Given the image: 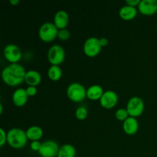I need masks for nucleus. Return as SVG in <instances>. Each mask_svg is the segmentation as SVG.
Returning a JSON list of instances; mask_svg holds the SVG:
<instances>
[{"label":"nucleus","instance_id":"29","mask_svg":"<svg viewBox=\"0 0 157 157\" xmlns=\"http://www.w3.org/2000/svg\"><path fill=\"white\" fill-rule=\"evenodd\" d=\"M9 2H10L12 5H13V6H15V5L19 3V0H10Z\"/></svg>","mask_w":157,"mask_h":157},{"label":"nucleus","instance_id":"28","mask_svg":"<svg viewBox=\"0 0 157 157\" xmlns=\"http://www.w3.org/2000/svg\"><path fill=\"white\" fill-rule=\"evenodd\" d=\"M100 43H101V45L102 47H105L108 44V40L106 38H100Z\"/></svg>","mask_w":157,"mask_h":157},{"label":"nucleus","instance_id":"1","mask_svg":"<svg viewBox=\"0 0 157 157\" xmlns=\"http://www.w3.org/2000/svg\"><path fill=\"white\" fill-rule=\"evenodd\" d=\"M26 71L18 63L10 64L5 67L2 71V78L7 85L15 87L25 81Z\"/></svg>","mask_w":157,"mask_h":157},{"label":"nucleus","instance_id":"14","mask_svg":"<svg viewBox=\"0 0 157 157\" xmlns=\"http://www.w3.org/2000/svg\"><path fill=\"white\" fill-rule=\"evenodd\" d=\"M139 129V123L136 118L133 117H129L123 123V130L127 134L134 135L136 133Z\"/></svg>","mask_w":157,"mask_h":157},{"label":"nucleus","instance_id":"3","mask_svg":"<svg viewBox=\"0 0 157 157\" xmlns=\"http://www.w3.org/2000/svg\"><path fill=\"white\" fill-rule=\"evenodd\" d=\"M67 96L73 102H81L87 97V90L80 83H72L67 88Z\"/></svg>","mask_w":157,"mask_h":157},{"label":"nucleus","instance_id":"18","mask_svg":"<svg viewBox=\"0 0 157 157\" xmlns=\"http://www.w3.org/2000/svg\"><path fill=\"white\" fill-rule=\"evenodd\" d=\"M28 139L32 141H39L43 136V130L38 126H32L26 130Z\"/></svg>","mask_w":157,"mask_h":157},{"label":"nucleus","instance_id":"30","mask_svg":"<svg viewBox=\"0 0 157 157\" xmlns=\"http://www.w3.org/2000/svg\"><path fill=\"white\" fill-rule=\"evenodd\" d=\"M2 112H3V107H2V104H0V114H2Z\"/></svg>","mask_w":157,"mask_h":157},{"label":"nucleus","instance_id":"20","mask_svg":"<svg viewBox=\"0 0 157 157\" xmlns=\"http://www.w3.org/2000/svg\"><path fill=\"white\" fill-rule=\"evenodd\" d=\"M48 76L52 81H59L62 77V70L58 65H52L48 70Z\"/></svg>","mask_w":157,"mask_h":157},{"label":"nucleus","instance_id":"5","mask_svg":"<svg viewBox=\"0 0 157 157\" xmlns=\"http://www.w3.org/2000/svg\"><path fill=\"white\" fill-rule=\"evenodd\" d=\"M65 59V51L64 48L59 44H54L48 52V60L52 65H58L62 64Z\"/></svg>","mask_w":157,"mask_h":157},{"label":"nucleus","instance_id":"15","mask_svg":"<svg viewBox=\"0 0 157 157\" xmlns=\"http://www.w3.org/2000/svg\"><path fill=\"white\" fill-rule=\"evenodd\" d=\"M136 15H137L136 8L127 6V5L121 7L119 11L120 17L123 20H126V21H130V20L133 19L136 16Z\"/></svg>","mask_w":157,"mask_h":157},{"label":"nucleus","instance_id":"4","mask_svg":"<svg viewBox=\"0 0 157 157\" xmlns=\"http://www.w3.org/2000/svg\"><path fill=\"white\" fill-rule=\"evenodd\" d=\"M59 29L54 22H44L41 25L38 30V36L41 41L44 42H51L58 37Z\"/></svg>","mask_w":157,"mask_h":157},{"label":"nucleus","instance_id":"19","mask_svg":"<svg viewBox=\"0 0 157 157\" xmlns=\"http://www.w3.org/2000/svg\"><path fill=\"white\" fill-rule=\"evenodd\" d=\"M76 149L71 144H64L61 146L58 151L57 157H75Z\"/></svg>","mask_w":157,"mask_h":157},{"label":"nucleus","instance_id":"25","mask_svg":"<svg viewBox=\"0 0 157 157\" xmlns=\"http://www.w3.org/2000/svg\"><path fill=\"white\" fill-rule=\"evenodd\" d=\"M41 144L42 143L39 142V141H32L30 144V148L31 150H33V151H39L40 149H41Z\"/></svg>","mask_w":157,"mask_h":157},{"label":"nucleus","instance_id":"9","mask_svg":"<svg viewBox=\"0 0 157 157\" xmlns=\"http://www.w3.org/2000/svg\"><path fill=\"white\" fill-rule=\"evenodd\" d=\"M3 54H4L5 58L11 64L18 63L22 56V53H21L20 48L15 44H7L5 47Z\"/></svg>","mask_w":157,"mask_h":157},{"label":"nucleus","instance_id":"8","mask_svg":"<svg viewBox=\"0 0 157 157\" xmlns=\"http://www.w3.org/2000/svg\"><path fill=\"white\" fill-rule=\"evenodd\" d=\"M60 147L58 143L52 140H45L41 144V147L38 153L41 157H56L58 156Z\"/></svg>","mask_w":157,"mask_h":157},{"label":"nucleus","instance_id":"2","mask_svg":"<svg viewBox=\"0 0 157 157\" xmlns=\"http://www.w3.org/2000/svg\"><path fill=\"white\" fill-rule=\"evenodd\" d=\"M26 131L21 128H12L7 132V143L14 149H21L28 143Z\"/></svg>","mask_w":157,"mask_h":157},{"label":"nucleus","instance_id":"10","mask_svg":"<svg viewBox=\"0 0 157 157\" xmlns=\"http://www.w3.org/2000/svg\"><path fill=\"white\" fill-rule=\"evenodd\" d=\"M118 102V95L113 90H106L100 99V104L104 108L111 109L117 105Z\"/></svg>","mask_w":157,"mask_h":157},{"label":"nucleus","instance_id":"23","mask_svg":"<svg viewBox=\"0 0 157 157\" xmlns=\"http://www.w3.org/2000/svg\"><path fill=\"white\" fill-rule=\"evenodd\" d=\"M71 37V33L67 29H59L58 33V38L61 41H66V40L69 39Z\"/></svg>","mask_w":157,"mask_h":157},{"label":"nucleus","instance_id":"7","mask_svg":"<svg viewBox=\"0 0 157 157\" xmlns=\"http://www.w3.org/2000/svg\"><path fill=\"white\" fill-rule=\"evenodd\" d=\"M102 46L100 43V38L97 37H90L84 41L83 50L87 57L94 58L99 55Z\"/></svg>","mask_w":157,"mask_h":157},{"label":"nucleus","instance_id":"16","mask_svg":"<svg viewBox=\"0 0 157 157\" xmlns=\"http://www.w3.org/2000/svg\"><path fill=\"white\" fill-rule=\"evenodd\" d=\"M104 93L103 87L101 85L93 84L87 89V98L91 101H100Z\"/></svg>","mask_w":157,"mask_h":157},{"label":"nucleus","instance_id":"12","mask_svg":"<svg viewBox=\"0 0 157 157\" xmlns=\"http://www.w3.org/2000/svg\"><path fill=\"white\" fill-rule=\"evenodd\" d=\"M28 98H29V95L26 91V89L19 87L14 91L12 99L13 104L16 107H20L25 105L28 101Z\"/></svg>","mask_w":157,"mask_h":157},{"label":"nucleus","instance_id":"11","mask_svg":"<svg viewBox=\"0 0 157 157\" xmlns=\"http://www.w3.org/2000/svg\"><path fill=\"white\" fill-rule=\"evenodd\" d=\"M138 10L144 15H152L157 12V0H141Z\"/></svg>","mask_w":157,"mask_h":157},{"label":"nucleus","instance_id":"24","mask_svg":"<svg viewBox=\"0 0 157 157\" xmlns=\"http://www.w3.org/2000/svg\"><path fill=\"white\" fill-rule=\"evenodd\" d=\"M7 142V133L3 128H0V147H2Z\"/></svg>","mask_w":157,"mask_h":157},{"label":"nucleus","instance_id":"31","mask_svg":"<svg viewBox=\"0 0 157 157\" xmlns=\"http://www.w3.org/2000/svg\"><path fill=\"white\" fill-rule=\"evenodd\" d=\"M156 29H157V23H156Z\"/></svg>","mask_w":157,"mask_h":157},{"label":"nucleus","instance_id":"17","mask_svg":"<svg viewBox=\"0 0 157 157\" xmlns=\"http://www.w3.org/2000/svg\"><path fill=\"white\" fill-rule=\"evenodd\" d=\"M25 81L29 86L36 87L41 83V75L38 71L35 70H30L26 72Z\"/></svg>","mask_w":157,"mask_h":157},{"label":"nucleus","instance_id":"26","mask_svg":"<svg viewBox=\"0 0 157 157\" xmlns=\"http://www.w3.org/2000/svg\"><path fill=\"white\" fill-rule=\"evenodd\" d=\"M26 91H27V94L28 95H29V96L32 97V96H35V95L36 94L38 90H37L36 87H34V86H29V87L26 88Z\"/></svg>","mask_w":157,"mask_h":157},{"label":"nucleus","instance_id":"27","mask_svg":"<svg viewBox=\"0 0 157 157\" xmlns=\"http://www.w3.org/2000/svg\"><path fill=\"white\" fill-rule=\"evenodd\" d=\"M141 0H127L126 1V3H127V6H133V7L136 8V6H137L140 5V3Z\"/></svg>","mask_w":157,"mask_h":157},{"label":"nucleus","instance_id":"21","mask_svg":"<svg viewBox=\"0 0 157 157\" xmlns=\"http://www.w3.org/2000/svg\"><path fill=\"white\" fill-rule=\"evenodd\" d=\"M87 113H87V108L83 106H80L75 111V116H76L77 119L80 120V121H84L87 118Z\"/></svg>","mask_w":157,"mask_h":157},{"label":"nucleus","instance_id":"22","mask_svg":"<svg viewBox=\"0 0 157 157\" xmlns=\"http://www.w3.org/2000/svg\"><path fill=\"white\" fill-rule=\"evenodd\" d=\"M115 117L117 119L120 121H124L129 117V113L127 112V109L125 108H120L115 113Z\"/></svg>","mask_w":157,"mask_h":157},{"label":"nucleus","instance_id":"6","mask_svg":"<svg viewBox=\"0 0 157 157\" xmlns=\"http://www.w3.org/2000/svg\"><path fill=\"white\" fill-rule=\"evenodd\" d=\"M144 102L142 98L135 96L130 98L126 109L128 112L129 116L136 118L144 113Z\"/></svg>","mask_w":157,"mask_h":157},{"label":"nucleus","instance_id":"13","mask_svg":"<svg viewBox=\"0 0 157 157\" xmlns=\"http://www.w3.org/2000/svg\"><path fill=\"white\" fill-rule=\"evenodd\" d=\"M69 22V15L66 11L59 10L54 16V24L58 29H66Z\"/></svg>","mask_w":157,"mask_h":157}]
</instances>
